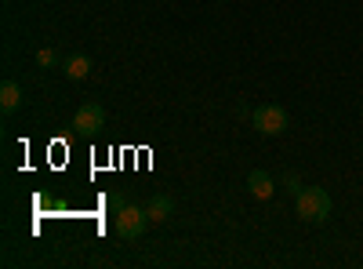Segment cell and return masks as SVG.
<instances>
[{"label": "cell", "mask_w": 363, "mask_h": 269, "mask_svg": "<svg viewBox=\"0 0 363 269\" xmlns=\"http://www.w3.org/2000/svg\"><path fill=\"white\" fill-rule=\"evenodd\" d=\"M298 219L301 222H313V226H320V222H327V215H330V197H327V190H320V186H306L298 193Z\"/></svg>", "instance_id": "6da1fadb"}, {"label": "cell", "mask_w": 363, "mask_h": 269, "mask_svg": "<svg viewBox=\"0 0 363 269\" xmlns=\"http://www.w3.org/2000/svg\"><path fill=\"white\" fill-rule=\"evenodd\" d=\"M251 124H255V131H262V135H284L291 121H287V109H284V106L265 102V106H258V109L251 113Z\"/></svg>", "instance_id": "7a4b0ae2"}, {"label": "cell", "mask_w": 363, "mask_h": 269, "mask_svg": "<svg viewBox=\"0 0 363 269\" xmlns=\"http://www.w3.org/2000/svg\"><path fill=\"white\" fill-rule=\"evenodd\" d=\"M113 226H116V233L124 236V241H138V236L145 233V226H149V212L145 207H120L116 212V219H113Z\"/></svg>", "instance_id": "3957f363"}, {"label": "cell", "mask_w": 363, "mask_h": 269, "mask_svg": "<svg viewBox=\"0 0 363 269\" xmlns=\"http://www.w3.org/2000/svg\"><path fill=\"white\" fill-rule=\"evenodd\" d=\"M73 128H77L80 135H99V131L106 128V109H102L99 102L80 106V109H77V116H73Z\"/></svg>", "instance_id": "277c9868"}, {"label": "cell", "mask_w": 363, "mask_h": 269, "mask_svg": "<svg viewBox=\"0 0 363 269\" xmlns=\"http://www.w3.org/2000/svg\"><path fill=\"white\" fill-rule=\"evenodd\" d=\"M145 212H149V222H167V219L174 215V200L164 197V193H157L153 200L145 204Z\"/></svg>", "instance_id": "5b68a950"}, {"label": "cell", "mask_w": 363, "mask_h": 269, "mask_svg": "<svg viewBox=\"0 0 363 269\" xmlns=\"http://www.w3.org/2000/svg\"><path fill=\"white\" fill-rule=\"evenodd\" d=\"M247 190H251V197H255V200H269L277 186H272L269 171H251V175H247Z\"/></svg>", "instance_id": "8992f818"}, {"label": "cell", "mask_w": 363, "mask_h": 269, "mask_svg": "<svg viewBox=\"0 0 363 269\" xmlns=\"http://www.w3.org/2000/svg\"><path fill=\"white\" fill-rule=\"evenodd\" d=\"M62 73H66L69 80H87V77H91V58H87V55H80V51H77V55H69L66 62H62Z\"/></svg>", "instance_id": "52a82bcc"}, {"label": "cell", "mask_w": 363, "mask_h": 269, "mask_svg": "<svg viewBox=\"0 0 363 269\" xmlns=\"http://www.w3.org/2000/svg\"><path fill=\"white\" fill-rule=\"evenodd\" d=\"M18 106H22V87L15 80H4V84H0V109L15 113Z\"/></svg>", "instance_id": "ba28073f"}, {"label": "cell", "mask_w": 363, "mask_h": 269, "mask_svg": "<svg viewBox=\"0 0 363 269\" xmlns=\"http://www.w3.org/2000/svg\"><path fill=\"white\" fill-rule=\"evenodd\" d=\"M37 62H40V66H58V51H55V48H40V51H37Z\"/></svg>", "instance_id": "9c48e42d"}, {"label": "cell", "mask_w": 363, "mask_h": 269, "mask_svg": "<svg viewBox=\"0 0 363 269\" xmlns=\"http://www.w3.org/2000/svg\"><path fill=\"white\" fill-rule=\"evenodd\" d=\"M284 190H291V193L298 197V193H301V190H306V186H301V182H298V175H291V178H287V186H284Z\"/></svg>", "instance_id": "30bf717a"}, {"label": "cell", "mask_w": 363, "mask_h": 269, "mask_svg": "<svg viewBox=\"0 0 363 269\" xmlns=\"http://www.w3.org/2000/svg\"><path fill=\"white\" fill-rule=\"evenodd\" d=\"M120 207H128V204H124V197H120V193H113L109 197V212H120Z\"/></svg>", "instance_id": "8fae6325"}]
</instances>
